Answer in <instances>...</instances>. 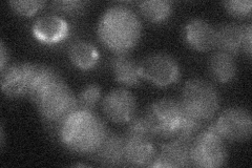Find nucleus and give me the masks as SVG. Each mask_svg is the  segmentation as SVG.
Wrapping results in <instances>:
<instances>
[{
	"label": "nucleus",
	"mask_w": 252,
	"mask_h": 168,
	"mask_svg": "<svg viewBox=\"0 0 252 168\" xmlns=\"http://www.w3.org/2000/svg\"><path fill=\"white\" fill-rule=\"evenodd\" d=\"M236 63L233 56L218 51L209 60V73L217 82L229 83L236 76Z\"/></svg>",
	"instance_id": "6ab92c4d"
},
{
	"label": "nucleus",
	"mask_w": 252,
	"mask_h": 168,
	"mask_svg": "<svg viewBox=\"0 0 252 168\" xmlns=\"http://www.w3.org/2000/svg\"><path fill=\"white\" fill-rule=\"evenodd\" d=\"M142 78L157 86L165 87L177 82L180 67L176 59L167 54H153L139 63Z\"/></svg>",
	"instance_id": "0eeeda50"
},
{
	"label": "nucleus",
	"mask_w": 252,
	"mask_h": 168,
	"mask_svg": "<svg viewBox=\"0 0 252 168\" xmlns=\"http://www.w3.org/2000/svg\"><path fill=\"white\" fill-rule=\"evenodd\" d=\"M136 98L125 89L113 90L102 101L104 115L116 123H127L136 115Z\"/></svg>",
	"instance_id": "1a4fd4ad"
},
{
	"label": "nucleus",
	"mask_w": 252,
	"mask_h": 168,
	"mask_svg": "<svg viewBox=\"0 0 252 168\" xmlns=\"http://www.w3.org/2000/svg\"><path fill=\"white\" fill-rule=\"evenodd\" d=\"M224 6L226 11L234 17L242 18L250 16L252 2L250 0H232V1H225Z\"/></svg>",
	"instance_id": "a878e982"
},
{
	"label": "nucleus",
	"mask_w": 252,
	"mask_h": 168,
	"mask_svg": "<svg viewBox=\"0 0 252 168\" xmlns=\"http://www.w3.org/2000/svg\"><path fill=\"white\" fill-rule=\"evenodd\" d=\"M140 11L144 17L152 22H163L169 18L172 3L166 0H147L140 2Z\"/></svg>",
	"instance_id": "412c9836"
},
{
	"label": "nucleus",
	"mask_w": 252,
	"mask_h": 168,
	"mask_svg": "<svg viewBox=\"0 0 252 168\" xmlns=\"http://www.w3.org/2000/svg\"><path fill=\"white\" fill-rule=\"evenodd\" d=\"M35 104L41 117L50 125L56 126L58 131L62 123L79 108L77 97L64 81L54 85Z\"/></svg>",
	"instance_id": "20e7f679"
},
{
	"label": "nucleus",
	"mask_w": 252,
	"mask_h": 168,
	"mask_svg": "<svg viewBox=\"0 0 252 168\" xmlns=\"http://www.w3.org/2000/svg\"><path fill=\"white\" fill-rule=\"evenodd\" d=\"M125 138H140V139H153L155 138L152 126L148 119L144 115H135L126 123Z\"/></svg>",
	"instance_id": "4be33fe9"
},
{
	"label": "nucleus",
	"mask_w": 252,
	"mask_h": 168,
	"mask_svg": "<svg viewBox=\"0 0 252 168\" xmlns=\"http://www.w3.org/2000/svg\"><path fill=\"white\" fill-rule=\"evenodd\" d=\"M58 132L63 145L80 155L96 153L107 134L104 122L93 110L80 108L62 123Z\"/></svg>",
	"instance_id": "f257e3e1"
},
{
	"label": "nucleus",
	"mask_w": 252,
	"mask_h": 168,
	"mask_svg": "<svg viewBox=\"0 0 252 168\" xmlns=\"http://www.w3.org/2000/svg\"><path fill=\"white\" fill-rule=\"evenodd\" d=\"M86 5H88V2L81 1V0H60V1L52 2V6L55 11L70 16L80 15L84 12Z\"/></svg>",
	"instance_id": "b1692460"
},
{
	"label": "nucleus",
	"mask_w": 252,
	"mask_h": 168,
	"mask_svg": "<svg viewBox=\"0 0 252 168\" xmlns=\"http://www.w3.org/2000/svg\"><path fill=\"white\" fill-rule=\"evenodd\" d=\"M34 65L15 63L1 70V89L7 97L28 95L33 77Z\"/></svg>",
	"instance_id": "9d476101"
},
{
	"label": "nucleus",
	"mask_w": 252,
	"mask_h": 168,
	"mask_svg": "<svg viewBox=\"0 0 252 168\" xmlns=\"http://www.w3.org/2000/svg\"><path fill=\"white\" fill-rule=\"evenodd\" d=\"M101 98V89L97 84H89L80 92L77 97L78 107L85 110H93Z\"/></svg>",
	"instance_id": "5701e85b"
},
{
	"label": "nucleus",
	"mask_w": 252,
	"mask_h": 168,
	"mask_svg": "<svg viewBox=\"0 0 252 168\" xmlns=\"http://www.w3.org/2000/svg\"><path fill=\"white\" fill-rule=\"evenodd\" d=\"M33 35L40 42L55 44L64 40L69 33L67 21L58 15H44L38 18L32 28Z\"/></svg>",
	"instance_id": "f8f14e48"
},
{
	"label": "nucleus",
	"mask_w": 252,
	"mask_h": 168,
	"mask_svg": "<svg viewBox=\"0 0 252 168\" xmlns=\"http://www.w3.org/2000/svg\"><path fill=\"white\" fill-rule=\"evenodd\" d=\"M94 155L101 164L106 166H120L125 164V138L116 134L107 133Z\"/></svg>",
	"instance_id": "4468645a"
},
{
	"label": "nucleus",
	"mask_w": 252,
	"mask_h": 168,
	"mask_svg": "<svg viewBox=\"0 0 252 168\" xmlns=\"http://www.w3.org/2000/svg\"><path fill=\"white\" fill-rule=\"evenodd\" d=\"M156 157L157 151L151 139L125 138L126 163L132 166H152Z\"/></svg>",
	"instance_id": "2eb2a0df"
},
{
	"label": "nucleus",
	"mask_w": 252,
	"mask_h": 168,
	"mask_svg": "<svg viewBox=\"0 0 252 168\" xmlns=\"http://www.w3.org/2000/svg\"><path fill=\"white\" fill-rule=\"evenodd\" d=\"M69 59L73 65L80 68L88 70L96 67L99 60V52L97 47L90 42L77 41L69 47Z\"/></svg>",
	"instance_id": "aec40b11"
},
{
	"label": "nucleus",
	"mask_w": 252,
	"mask_h": 168,
	"mask_svg": "<svg viewBox=\"0 0 252 168\" xmlns=\"http://www.w3.org/2000/svg\"><path fill=\"white\" fill-rule=\"evenodd\" d=\"M112 67L118 82L128 86L140 83L142 76L139 63L126 54H117L112 60Z\"/></svg>",
	"instance_id": "a211bd4d"
},
{
	"label": "nucleus",
	"mask_w": 252,
	"mask_h": 168,
	"mask_svg": "<svg viewBox=\"0 0 252 168\" xmlns=\"http://www.w3.org/2000/svg\"><path fill=\"white\" fill-rule=\"evenodd\" d=\"M216 125L225 140L245 141L252 133V118L243 107H228L220 114Z\"/></svg>",
	"instance_id": "6e6552de"
},
{
	"label": "nucleus",
	"mask_w": 252,
	"mask_h": 168,
	"mask_svg": "<svg viewBox=\"0 0 252 168\" xmlns=\"http://www.w3.org/2000/svg\"><path fill=\"white\" fill-rule=\"evenodd\" d=\"M180 103L187 114L206 123L219 110L220 98L211 83L202 79H192L183 87Z\"/></svg>",
	"instance_id": "7ed1b4c3"
},
{
	"label": "nucleus",
	"mask_w": 252,
	"mask_h": 168,
	"mask_svg": "<svg viewBox=\"0 0 252 168\" xmlns=\"http://www.w3.org/2000/svg\"><path fill=\"white\" fill-rule=\"evenodd\" d=\"M186 42L193 50L207 52L216 47V29L209 22L194 18L185 26Z\"/></svg>",
	"instance_id": "ddd939ff"
},
{
	"label": "nucleus",
	"mask_w": 252,
	"mask_h": 168,
	"mask_svg": "<svg viewBox=\"0 0 252 168\" xmlns=\"http://www.w3.org/2000/svg\"><path fill=\"white\" fill-rule=\"evenodd\" d=\"M63 81L56 69L43 65H34L29 96L34 103L54 85Z\"/></svg>",
	"instance_id": "f3484780"
},
{
	"label": "nucleus",
	"mask_w": 252,
	"mask_h": 168,
	"mask_svg": "<svg viewBox=\"0 0 252 168\" xmlns=\"http://www.w3.org/2000/svg\"><path fill=\"white\" fill-rule=\"evenodd\" d=\"M192 166L191 143L179 139H170L163 144L157 154L152 167H185Z\"/></svg>",
	"instance_id": "9b49d317"
},
{
	"label": "nucleus",
	"mask_w": 252,
	"mask_h": 168,
	"mask_svg": "<svg viewBox=\"0 0 252 168\" xmlns=\"http://www.w3.org/2000/svg\"><path fill=\"white\" fill-rule=\"evenodd\" d=\"M245 27L238 23H226L216 30V47L234 56L243 51Z\"/></svg>",
	"instance_id": "dca6fc26"
},
{
	"label": "nucleus",
	"mask_w": 252,
	"mask_h": 168,
	"mask_svg": "<svg viewBox=\"0 0 252 168\" xmlns=\"http://www.w3.org/2000/svg\"><path fill=\"white\" fill-rule=\"evenodd\" d=\"M224 141L216 123L203 127L191 143L192 166L215 168L225 165L227 149Z\"/></svg>",
	"instance_id": "39448f33"
},
{
	"label": "nucleus",
	"mask_w": 252,
	"mask_h": 168,
	"mask_svg": "<svg viewBox=\"0 0 252 168\" xmlns=\"http://www.w3.org/2000/svg\"><path fill=\"white\" fill-rule=\"evenodd\" d=\"M98 33L108 49L117 54H125L139 41L141 23L128 7L113 6L101 17Z\"/></svg>",
	"instance_id": "f03ea898"
},
{
	"label": "nucleus",
	"mask_w": 252,
	"mask_h": 168,
	"mask_svg": "<svg viewBox=\"0 0 252 168\" xmlns=\"http://www.w3.org/2000/svg\"><path fill=\"white\" fill-rule=\"evenodd\" d=\"M7 59H9V54H7L4 43L1 42V47H0V68H1V70L5 68Z\"/></svg>",
	"instance_id": "cd10ccee"
},
{
	"label": "nucleus",
	"mask_w": 252,
	"mask_h": 168,
	"mask_svg": "<svg viewBox=\"0 0 252 168\" xmlns=\"http://www.w3.org/2000/svg\"><path fill=\"white\" fill-rule=\"evenodd\" d=\"M45 4L44 1H40V0H15V1H10V5L12 10L20 16H29L34 15L36 12H38L40 9H42L43 5Z\"/></svg>",
	"instance_id": "393cba45"
},
{
	"label": "nucleus",
	"mask_w": 252,
	"mask_h": 168,
	"mask_svg": "<svg viewBox=\"0 0 252 168\" xmlns=\"http://www.w3.org/2000/svg\"><path fill=\"white\" fill-rule=\"evenodd\" d=\"M183 107L180 101L172 98H163L154 102L145 113L155 137L171 139L175 135L181 119Z\"/></svg>",
	"instance_id": "423d86ee"
},
{
	"label": "nucleus",
	"mask_w": 252,
	"mask_h": 168,
	"mask_svg": "<svg viewBox=\"0 0 252 168\" xmlns=\"http://www.w3.org/2000/svg\"><path fill=\"white\" fill-rule=\"evenodd\" d=\"M252 27L251 25H247L245 27V37H244V47L243 51L247 54L248 57H251V34Z\"/></svg>",
	"instance_id": "bb28decb"
}]
</instances>
